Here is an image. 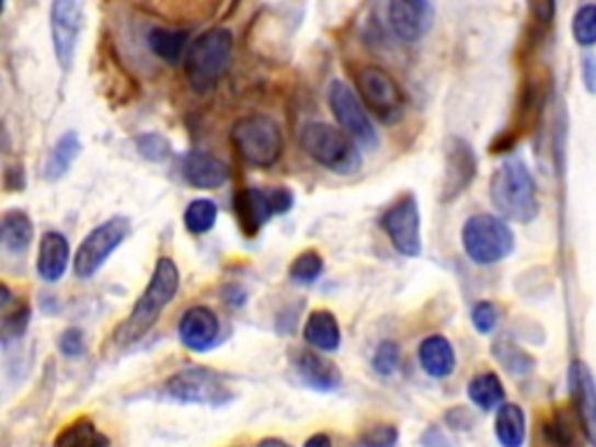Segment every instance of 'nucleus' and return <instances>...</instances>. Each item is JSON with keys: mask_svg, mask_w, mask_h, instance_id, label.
I'll return each mask as SVG.
<instances>
[{"mask_svg": "<svg viewBox=\"0 0 596 447\" xmlns=\"http://www.w3.org/2000/svg\"><path fill=\"white\" fill-rule=\"evenodd\" d=\"M573 37L577 45H596V5H583L573 16Z\"/></svg>", "mask_w": 596, "mask_h": 447, "instance_id": "obj_33", "label": "nucleus"}, {"mask_svg": "<svg viewBox=\"0 0 596 447\" xmlns=\"http://www.w3.org/2000/svg\"><path fill=\"white\" fill-rule=\"evenodd\" d=\"M0 242L5 252L24 254L33 242V221L24 210H8L0 217Z\"/></svg>", "mask_w": 596, "mask_h": 447, "instance_id": "obj_24", "label": "nucleus"}, {"mask_svg": "<svg viewBox=\"0 0 596 447\" xmlns=\"http://www.w3.org/2000/svg\"><path fill=\"white\" fill-rule=\"evenodd\" d=\"M3 180H5L8 192H24L26 190V175H24L22 165H8Z\"/></svg>", "mask_w": 596, "mask_h": 447, "instance_id": "obj_39", "label": "nucleus"}, {"mask_svg": "<svg viewBox=\"0 0 596 447\" xmlns=\"http://www.w3.org/2000/svg\"><path fill=\"white\" fill-rule=\"evenodd\" d=\"M401 364V347L394 341H382L373 354V368H376L380 376L389 378L394 376Z\"/></svg>", "mask_w": 596, "mask_h": 447, "instance_id": "obj_34", "label": "nucleus"}, {"mask_svg": "<svg viewBox=\"0 0 596 447\" xmlns=\"http://www.w3.org/2000/svg\"><path fill=\"white\" fill-rule=\"evenodd\" d=\"M256 447H291V445L285 443V440H279V438H264Z\"/></svg>", "mask_w": 596, "mask_h": 447, "instance_id": "obj_42", "label": "nucleus"}, {"mask_svg": "<svg viewBox=\"0 0 596 447\" xmlns=\"http://www.w3.org/2000/svg\"><path fill=\"white\" fill-rule=\"evenodd\" d=\"M291 366L296 370V376L314 391H333L343 382L339 366H335L331 359L322 357V354L310 352V349H294Z\"/></svg>", "mask_w": 596, "mask_h": 447, "instance_id": "obj_18", "label": "nucleus"}, {"mask_svg": "<svg viewBox=\"0 0 596 447\" xmlns=\"http://www.w3.org/2000/svg\"><path fill=\"white\" fill-rule=\"evenodd\" d=\"M182 175L194 190H219L229 180V165L210 152H190L182 157Z\"/></svg>", "mask_w": 596, "mask_h": 447, "instance_id": "obj_19", "label": "nucleus"}, {"mask_svg": "<svg viewBox=\"0 0 596 447\" xmlns=\"http://www.w3.org/2000/svg\"><path fill=\"white\" fill-rule=\"evenodd\" d=\"M219 317L215 310L205 306H194L186 310L177 324L182 345L192 352H208L215 347L219 341Z\"/></svg>", "mask_w": 596, "mask_h": 447, "instance_id": "obj_16", "label": "nucleus"}, {"mask_svg": "<svg viewBox=\"0 0 596 447\" xmlns=\"http://www.w3.org/2000/svg\"><path fill=\"white\" fill-rule=\"evenodd\" d=\"M136 147L140 157L147 161H165L171 157V142L163 138L161 134H142L136 138Z\"/></svg>", "mask_w": 596, "mask_h": 447, "instance_id": "obj_35", "label": "nucleus"}, {"mask_svg": "<svg viewBox=\"0 0 596 447\" xmlns=\"http://www.w3.org/2000/svg\"><path fill=\"white\" fill-rule=\"evenodd\" d=\"M130 236V219L128 217H112L99 224L74 252V275L80 279H89L96 275L105 261L119 250L122 242Z\"/></svg>", "mask_w": 596, "mask_h": 447, "instance_id": "obj_10", "label": "nucleus"}, {"mask_svg": "<svg viewBox=\"0 0 596 447\" xmlns=\"http://www.w3.org/2000/svg\"><path fill=\"white\" fill-rule=\"evenodd\" d=\"M478 173V159L473 147L463 138H450L445 145V177L440 186V200L450 203L469 190Z\"/></svg>", "mask_w": 596, "mask_h": 447, "instance_id": "obj_14", "label": "nucleus"}, {"mask_svg": "<svg viewBox=\"0 0 596 447\" xmlns=\"http://www.w3.org/2000/svg\"><path fill=\"white\" fill-rule=\"evenodd\" d=\"M469 399L480 410H494L503 405L506 389H503V382L498 380L496 373L484 370V373H478V376L469 382Z\"/></svg>", "mask_w": 596, "mask_h": 447, "instance_id": "obj_30", "label": "nucleus"}, {"mask_svg": "<svg viewBox=\"0 0 596 447\" xmlns=\"http://www.w3.org/2000/svg\"><path fill=\"white\" fill-rule=\"evenodd\" d=\"M303 339L320 352H335L341 347V324L329 310H314L303 326Z\"/></svg>", "mask_w": 596, "mask_h": 447, "instance_id": "obj_23", "label": "nucleus"}, {"mask_svg": "<svg viewBox=\"0 0 596 447\" xmlns=\"http://www.w3.org/2000/svg\"><path fill=\"white\" fill-rule=\"evenodd\" d=\"M380 227L399 254L403 256L422 254L420 208L413 194H403L394 205H391V208L382 215Z\"/></svg>", "mask_w": 596, "mask_h": 447, "instance_id": "obj_13", "label": "nucleus"}, {"mask_svg": "<svg viewBox=\"0 0 596 447\" xmlns=\"http://www.w3.org/2000/svg\"><path fill=\"white\" fill-rule=\"evenodd\" d=\"M186 31L184 28H152L147 33V47L152 49V54L157 59L165 61V64H177L182 56L186 54Z\"/></svg>", "mask_w": 596, "mask_h": 447, "instance_id": "obj_28", "label": "nucleus"}, {"mask_svg": "<svg viewBox=\"0 0 596 447\" xmlns=\"http://www.w3.org/2000/svg\"><path fill=\"white\" fill-rule=\"evenodd\" d=\"M165 394L177 403L190 405H227L233 399V391L224 382L217 370L205 366H186L173 373L163 385Z\"/></svg>", "mask_w": 596, "mask_h": 447, "instance_id": "obj_7", "label": "nucleus"}, {"mask_svg": "<svg viewBox=\"0 0 596 447\" xmlns=\"http://www.w3.org/2000/svg\"><path fill=\"white\" fill-rule=\"evenodd\" d=\"M180 289V271L171 256H161L154 266L152 277L145 287V291L138 296V301L130 310V314L119 324L115 331V341L122 347L136 345L145 335L154 329L159 322L161 312L173 303Z\"/></svg>", "mask_w": 596, "mask_h": 447, "instance_id": "obj_1", "label": "nucleus"}, {"mask_svg": "<svg viewBox=\"0 0 596 447\" xmlns=\"http://www.w3.org/2000/svg\"><path fill=\"white\" fill-rule=\"evenodd\" d=\"M80 149H82L80 136L74 134V130H66V134L49 149L47 161H45V177L51 182L61 180L70 171L72 161L78 159Z\"/></svg>", "mask_w": 596, "mask_h": 447, "instance_id": "obj_27", "label": "nucleus"}, {"mask_svg": "<svg viewBox=\"0 0 596 447\" xmlns=\"http://www.w3.org/2000/svg\"><path fill=\"white\" fill-rule=\"evenodd\" d=\"M303 152L331 173L352 175L362 168V152L343 128H335L324 122H310L298 136Z\"/></svg>", "mask_w": 596, "mask_h": 447, "instance_id": "obj_4", "label": "nucleus"}, {"mask_svg": "<svg viewBox=\"0 0 596 447\" xmlns=\"http://www.w3.org/2000/svg\"><path fill=\"white\" fill-rule=\"evenodd\" d=\"M231 145L245 163L256 168H271L283 157V126H279L275 117L264 115V112L245 115L231 128Z\"/></svg>", "mask_w": 596, "mask_h": 447, "instance_id": "obj_5", "label": "nucleus"}, {"mask_svg": "<svg viewBox=\"0 0 596 447\" xmlns=\"http://www.w3.org/2000/svg\"><path fill=\"white\" fill-rule=\"evenodd\" d=\"M303 447H333V445H331V438L326 434H314L303 443Z\"/></svg>", "mask_w": 596, "mask_h": 447, "instance_id": "obj_41", "label": "nucleus"}, {"mask_svg": "<svg viewBox=\"0 0 596 447\" xmlns=\"http://www.w3.org/2000/svg\"><path fill=\"white\" fill-rule=\"evenodd\" d=\"M70 264V245L64 233L47 231L41 238V250H37V275L45 283H59Z\"/></svg>", "mask_w": 596, "mask_h": 447, "instance_id": "obj_21", "label": "nucleus"}, {"mask_svg": "<svg viewBox=\"0 0 596 447\" xmlns=\"http://www.w3.org/2000/svg\"><path fill=\"white\" fill-rule=\"evenodd\" d=\"M461 245L466 256L478 266H492L506 259L515 248V236L501 217L480 213L471 215L461 227Z\"/></svg>", "mask_w": 596, "mask_h": 447, "instance_id": "obj_6", "label": "nucleus"}, {"mask_svg": "<svg viewBox=\"0 0 596 447\" xmlns=\"http://www.w3.org/2000/svg\"><path fill=\"white\" fill-rule=\"evenodd\" d=\"M571 391L575 417L581 422V432L592 443V447H596V385L589 368L581 362L571 366Z\"/></svg>", "mask_w": 596, "mask_h": 447, "instance_id": "obj_17", "label": "nucleus"}, {"mask_svg": "<svg viewBox=\"0 0 596 447\" xmlns=\"http://www.w3.org/2000/svg\"><path fill=\"white\" fill-rule=\"evenodd\" d=\"M51 47L61 70H70L84 28V3L80 0H56L49 8Z\"/></svg>", "mask_w": 596, "mask_h": 447, "instance_id": "obj_12", "label": "nucleus"}, {"mask_svg": "<svg viewBox=\"0 0 596 447\" xmlns=\"http://www.w3.org/2000/svg\"><path fill=\"white\" fill-rule=\"evenodd\" d=\"M322 273H324V259L314 250L301 252L289 266V277L294 279V283H301V285H312L314 279H320Z\"/></svg>", "mask_w": 596, "mask_h": 447, "instance_id": "obj_32", "label": "nucleus"}, {"mask_svg": "<svg viewBox=\"0 0 596 447\" xmlns=\"http://www.w3.org/2000/svg\"><path fill=\"white\" fill-rule=\"evenodd\" d=\"M0 306H3V322H0V333H3V343L8 345L14 339H22L28 322L31 308L26 303H16L10 294V287H0Z\"/></svg>", "mask_w": 596, "mask_h": 447, "instance_id": "obj_29", "label": "nucleus"}, {"mask_svg": "<svg viewBox=\"0 0 596 447\" xmlns=\"http://www.w3.org/2000/svg\"><path fill=\"white\" fill-rule=\"evenodd\" d=\"M87 343H84V331L82 329H66L61 335H59V349L64 357L68 359H74V357H82Z\"/></svg>", "mask_w": 596, "mask_h": 447, "instance_id": "obj_38", "label": "nucleus"}, {"mask_svg": "<svg viewBox=\"0 0 596 447\" xmlns=\"http://www.w3.org/2000/svg\"><path fill=\"white\" fill-rule=\"evenodd\" d=\"M51 447H110V438L89 417H80L61 428Z\"/></svg>", "mask_w": 596, "mask_h": 447, "instance_id": "obj_26", "label": "nucleus"}, {"mask_svg": "<svg viewBox=\"0 0 596 447\" xmlns=\"http://www.w3.org/2000/svg\"><path fill=\"white\" fill-rule=\"evenodd\" d=\"M326 99H329V107L333 112L335 122L341 124V128L354 142L366 147V149L378 147V142H380L378 134H376V128H373L364 105L359 103L357 93H354L343 80H333L329 84Z\"/></svg>", "mask_w": 596, "mask_h": 447, "instance_id": "obj_11", "label": "nucleus"}, {"mask_svg": "<svg viewBox=\"0 0 596 447\" xmlns=\"http://www.w3.org/2000/svg\"><path fill=\"white\" fill-rule=\"evenodd\" d=\"M399 428L394 424H376L364 432L362 447H397Z\"/></svg>", "mask_w": 596, "mask_h": 447, "instance_id": "obj_36", "label": "nucleus"}, {"mask_svg": "<svg viewBox=\"0 0 596 447\" xmlns=\"http://www.w3.org/2000/svg\"><path fill=\"white\" fill-rule=\"evenodd\" d=\"M490 198L498 215L527 224L538 215L536 182L522 161H506L496 168L490 182Z\"/></svg>", "mask_w": 596, "mask_h": 447, "instance_id": "obj_3", "label": "nucleus"}, {"mask_svg": "<svg viewBox=\"0 0 596 447\" xmlns=\"http://www.w3.org/2000/svg\"><path fill=\"white\" fill-rule=\"evenodd\" d=\"M217 215H219V210H217L215 200L196 198L186 205V210H184V229L194 236L208 233L217 224Z\"/></svg>", "mask_w": 596, "mask_h": 447, "instance_id": "obj_31", "label": "nucleus"}, {"mask_svg": "<svg viewBox=\"0 0 596 447\" xmlns=\"http://www.w3.org/2000/svg\"><path fill=\"white\" fill-rule=\"evenodd\" d=\"M494 434L501 447H522L527 440V417L517 403H503L496 410Z\"/></svg>", "mask_w": 596, "mask_h": 447, "instance_id": "obj_25", "label": "nucleus"}, {"mask_svg": "<svg viewBox=\"0 0 596 447\" xmlns=\"http://www.w3.org/2000/svg\"><path fill=\"white\" fill-rule=\"evenodd\" d=\"M417 357L426 376L436 380L452 376V370L457 366L455 347L445 339V335H426V339L420 343Z\"/></svg>", "mask_w": 596, "mask_h": 447, "instance_id": "obj_22", "label": "nucleus"}, {"mask_svg": "<svg viewBox=\"0 0 596 447\" xmlns=\"http://www.w3.org/2000/svg\"><path fill=\"white\" fill-rule=\"evenodd\" d=\"M422 445L424 447H447L450 443H447V438L440 434L438 426H428L426 432L422 434Z\"/></svg>", "mask_w": 596, "mask_h": 447, "instance_id": "obj_40", "label": "nucleus"}, {"mask_svg": "<svg viewBox=\"0 0 596 447\" xmlns=\"http://www.w3.org/2000/svg\"><path fill=\"white\" fill-rule=\"evenodd\" d=\"M233 59V33L229 28H208L194 37L184 54L186 82L196 93H210Z\"/></svg>", "mask_w": 596, "mask_h": 447, "instance_id": "obj_2", "label": "nucleus"}, {"mask_svg": "<svg viewBox=\"0 0 596 447\" xmlns=\"http://www.w3.org/2000/svg\"><path fill=\"white\" fill-rule=\"evenodd\" d=\"M387 19L401 43H420L432 31L434 5L424 0H394L387 5Z\"/></svg>", "mask_w": 596, "mask_h": 447, "instance_id": "obj_15", "label": "nucleus"}, {"mask_svg": "<svg viewBox=\"0 0 596 447\" xmlns=\"http://www.w3.org/2000/svg\"><path fill=\"white\" fill-rule=\"evenodd\" d=\"M354 87L364 105L385 124H399L405 115V96L391 74L378 66H362L354 72Z\"/></svg>", "mask_w": 596, "mask_h": 447, "instance_id": "obj_8", "label": "nucleus"}, {"mask_svg": "<svg viewBox=\"0 0 596 447\" xmlns=\"http://www.w3.org/2000/svg\"><path fill=\"white\" fill-rule=\"evenodd\" d=\"M233 205L242 233L254 238L271 221V217L285 215L294 208V194L287 186H273V190L248 186V190H240L236 194Z\"/></svg>", "mask_w": 596, "mask_h": 447, "instance_id": "obj_9", "label": "nucleus"}, {"mask_svg": "<svg viewBox=\"0 0 596 447\" xmlns=\"http://www.w3.org/2000/svg\"><path fill=\"white\" fill-rule=\"evenodd\" d=\"M471 322L478 333H492L498 324V308L492 301H480L471 312Z\"/></svg>", "mask_w": 596, "mask_h": 447, "instance_id": "obj_37", "label": "nucleus"}, {"mask_svg": "<svg viewBox=\"0 0 596 447\" xmlns=\"http://www.w3.org/2000/svg\"><path fill=\"white\" fill-rule=\"evenodd\" d=\"M577 426H581V422L575 417V410L566 413L564 408H557L554 413L538 422L536 447H581Z\"/></svg>", "mask_w": 596, "mask_h": 447, "instance_id": "obj_20", "label": "nucleus"}]
</instances>
